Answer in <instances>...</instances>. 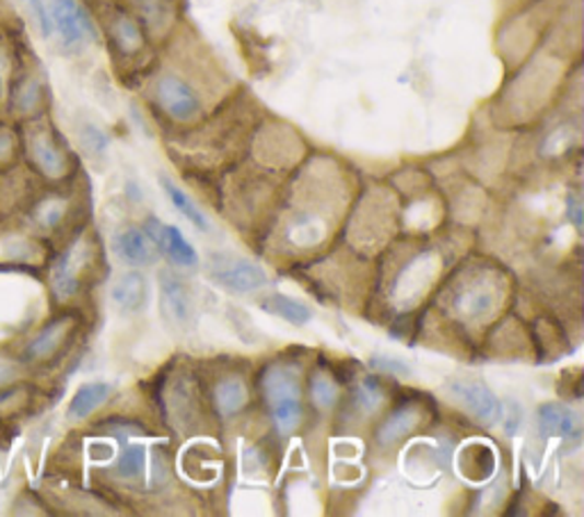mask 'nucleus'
I'll return each mask as SVG.
<instances>
[{
    "label": "nucleus",
    "instance_id": "a211bd4d",
    "mask_svg": "<svg viewBox=\"0 0 584 517\" xmlns=\"http://www.w3.org/2000/svg\"><path fill=\"white\" fill-rule=\"evenodd\" d=\"M420 418H422V413H420V408H416V406H407V408H402V411L393 413L379 426V433H377L379 443L382 445H393L400 438H405L407 433H411L420 424Z\"/></svg>",
    "mask_w": 584,
    "mask_h": 517
},
{
    "label": "nucleus",
    "instance_id": "dca6fc26",
    "mask_svg": "<svg viewBox=\"0 0 584 517\" xmlns=\"http://www.w3.org/2000/svg\"><path fill=\"white\" fill-rule=\"evenodd\" d=\"M108 35L121 56H136V52H140L144 48V35H142L140 23L132 19L128 12L119 10L110 16Z\"/></svg>",
    "mask_w": 584,
    "mask_h": 517
},
{
    "label": "nucleus",
    "instance_id": "4be33fe9",
    "mask_svg": "<svg viewBox=\"0 0 584 517\" xmlns=\"http://www.w3.org/2000/svg\"><path fill=\"white\" fill-rule=\"evenodd\" d=\"M265 395L270 401L283 399V397H302L300 380L288 367H272L265 376Z\"/></svg>",
    "mask_w": 584,
    "mask_h": 517
},
{
    "label": "nucleus",
    "instance_id": "20e7f679",
    "mask_svg": "<svg viewBox=\"0 0 584 517\" xmlns=\"http://www.w3.org/2000/svg\"><path fill=\"white\" fill-rule=\"evenodd\" d=\"M50 25L67 48H81L96 37L94 23L78 0H50Z\"/></svg>",
    "mask_w": 584,
    "mask_h": 517
},
{
    "label": "nucleus",
    "instance_id": "5701e85b",
    "mask_svg": "<svg viewBox=\"0 0 584 517\" xmlns=\"http://www.w3.org/2000/svg\"><path fill=\"white\" fill-rule=\"evenodd\" d=\"M270 403H272V418H275L279 431L290 433L300 426V422H302L300 397H283V399H277Z\"/></svg>",
    "mask_w": 584,
    "mask_h": 517
},
{
    "label": "nucleus",
    "instance_id": "f03ea898",
    "mask_svg": "<svg viewBox=\"0 0 584 517\" xmlns=\"http://www.w3.org/2000/svg\"><path fill=\"white\" fill-rule=\"evenodd\" d=\"M23 149L35 172L48 180L65 178L69 169V157L58 140V132L44 121H31L23 134Z\"/></svg>",
    "mask_w": 584,
    "mask_h": 517
},
{
    "label": "nucleus",
    "instance_id": "c85d7f7f",
    "mask_svg": "<svg viewBox=\"0 0 584 517\" xmlns=\"http://www.w3.org/2000/svg\"><path fill=\"white\" fill-rule=\"evenodd\" d=\"M21 378V363L0 353V390H5L10 386H16Z\"/></svg>",
    "mask_w": 584,
    "mask_h": 517
},
{
    "label": "nucleus",
    "instance_id": "0eeeda50",
    "mask_svg": "<svg viewBox=\"0 0 584 517\" xmlns=\"http://www.w3.org/2000/svg\"><path fill=\"white\" fill-rule=\"evenodd\" d=\"M73 326H75V321L69 315L56 317V319H50L48 324H44L42 329L28 340V344L23 346V363L44 365L52 356H58L60 349L69 340Z\"/></svg>",
    "mask_w": 584,
    "mask_h": 517
},
{
    "label": "nucleus",
    "instance_id": "f8f14e48",
    "mask_svg": "<svg viewBox=\"0 0 584 517\" xmlns=\"http://www.w3.org/2000/svg\"><path fill=\"white\" fill-rule=\"evenodd\" d=\"M457 470L468 483H484L495 474V451L482 440H472L459 449Z\"/></svg>",
    "mask_w": 584,
    "mask_h": 517
},
{
    "label": "nucleus",
    "instance_id": "6e6552de",
    "mask_svg": "<svg viewBox=\"0 0 584 517\" xmlns=\"http://www.w3.org/2000/svg\"><path fill=\"white\" fill-rule=\"evenodd\" d=\"M210 277L224 290L241 292V294L256 292L268 283L265 271L245 258H220V262L212 267Z\"/></svg>",
    "mask_w": 584,
    "mask_h": 517
},
{
    "label": "nucleus",
    "instance_id": "9d476101",
    "mask_svg": "<svg viewBox=\"0 0 584 517\" xmlns=\"http://www.w3.org/2000/svg\"><path fill=\"white\" fill-rule=\"evenodd\" d=\"M144 228H147V235L153 239L155 247L161 249L174 265L195 267L199 262L195 247L183 237V233L176 226L163 224L161 220H155V216H149V220L144 222Z\"/></svg>",
    "mask_w": 584,
    "mask_h": 517
},
{
    "label": "nucleus",
    "instance_id": "a878e982",
    "mask_svg": "<svg viewBox=\"0 0 584 517\" xmlns=\"http://www.w3.org/2000/svg\"><path fill=\"white\" fill-rule=\"evenodd\" d=\"M62 212H65V208L60 201L44 199L35 210V220L39 222L42 228H56L62 220Z\"/></svg>",
    "mask_w": 584,
    "mask_h": 517
},
{
    "label": "nucleus",
    "instance_id": "ddd939ff",
    "mask_svg": "<svg viewBox=\"0 0 584 517\" xmlns=\"http://www.w3.org/2000/svg\"><path fill=\"white\" fill-rule=\"evenodd\" d=\"M110 296L121 313H142L149 304V283L140 271H126L115 281Z\"/></svg>",
    "mask_w": 584,
    "mask_h": 517
},
{
    "label": "nucleus",
    "instance_id": "f257e3e1",
    "mask_svg": "<svg viewBox=\"0 0 584 517\" xmlns=\"http://www.w3.org/2000/svg\"><path fill=\"white\" fill-rule=\"evenodd\" d=\"M504 285L491 269H472L449 290V310L464 321H484L502 304Z\"/></svg>",
    "mask_w": 584,
    "mask_h": 517
},
{
    "label": "nucleus",
    "instance_id": "412c9836",
    "mask_svg": "<svg viewBox=\"0 0 584 517\" xmlns=\"http://www.w3.org/2000/svg\"><path fill=\"white\" fill-rule=\"evenodd\" d=\"M215 403L218 411L224 418L235 415L237 411H243V406L247 403V388L241 378H224L215 390Z\"/></svg>",
    "mask_w": 584,
    "mask_h": 517
},
{
    "label": "nucleus",
    "instance_id": "7ed1b4c3",
    "mask_svg": "<svg viewBox=\"0 0 584 517\" xmlns=\"http://www.w3.org/2000/svg\"><path fill=\"white\" fill-rule=\"evenodd\" d=\"M445 390L477 422H482L487 426H495L504 418L500 399L493 395L489 386L480 384V380L453 378V380H447Z\"/></svg>",
    "mask_w": 584,
    "mask_h": 517
},
{
    "label": "nucleus",
    "instance_id": "4468645a",
    "mask_svg": "<svg viewBox=\"0 0 584 517\" xmlns=\"http://www.w3.org/2000/svg\"><path fill=\"white\" fill-rule=\"evenodd\" d=\"M539 431L548 438H580V420L564 403H544L539 408Z\"/></svg>",
    "mask_w": 584,
    "mask_h": 517
},
{
    "label": "nucleus",
    "instance_id": "f3484780",
    "mask_svg": "<svg viewBox=\"0 0 584 517\" xmlns=\"http://www.w3.org/2000/svg\"><path fill=\"white\" fill-rule=\"evenodd\" d=\"M113 386L103 384V380H90L75 390L69 403V418L71 420H85L90 418L96 408H101L105 401L110 399Z\"/></svg>",
    "mask_w": 584,
    "mask_h": 517
},
{
    "label": "nucleus",
    "instance_id": "2f4dec72",
    "mask_svg": "<svg viewBox=\"0 0 584 517\" xmlns=\"http://www.w3.org/2000/svg\"><path fill=\"white\" fill-rule=\"evenodd\" d=\"M83 140H85V144H87L90 149H94V151H105V146H108V138H105V134H103L98 128H94V126H87V128H85Z\"/></svg>",
    "mask_w": 584,
    "mask_h": 517
},
{
    "label": "nucleus",
    "instance_id": "6ab92c4d",
    "mask_svg": "<svg viewBox=\"0 0 584 517\" xmlns=\"http://www.w3.org/2000/svg\"><path fill=\"white\" fill-rule=\"evenodd\" d=\"M260 308L270 315H277L281 319H285L288 324H295V326H304L311 319V310L308 306H304L302 302L285 294H270L265 296L260 302Z\"/></svg>",
    "mask_w": 584,
    "mask_h": 517
},
{
    "label": "nucleus",
    "instance_id": "aec40b11",
    "mask_svg": "<svg viewBox=\"0 0 584 517\" xmlns=\"http://www.w3.org/2000/svg\"><path fill=\"white\" fill-rule=\"evenodd\" d=\"M161 185L165 189V195L167 199L172 201V205L185 216V220H188L197 231L201 233H208L210 231V222H208V216L199 210V205L183 192V189L178 185H174L170 178H161Z\"/></svg>",
    "mask_w": 584,
    "mask_h": 517
},
{
    "label": "nucleus",
    "instance_id": "b1692460",
    "mask_svg": "<svg viewBox=\"0 0 584 517\" xmlns=\"http://www.w3.org/2000/svg\"><path fill=\"white\" fill-rule=\"evenodd\" d=\"M147 449L142 445H128L121 456L117 458V474L121 479H138L144 472Z\"/></svg>",
    "mask_w": 584,
    "mask_h": 517
},
{
    "label": "nucleus",
    "instance_id": "cd10ccee",
    "mask_svg": "<svg viewBox=\"0 0 584 517\" xmlns=\"http://www.w3.org/2000/svg\"><path fill=\"white\" fill-rule=\"evenodd\" d=\"M311 392H313V399L315 403H320L325 408L334 406L336 399H338V388L331 378L327 376H315L313 378V386H311Z\"/></svg>",
    "mask_w": 584,
    "mask_h": 517
},
{
    "label": "nucleus",
    "instance_id": "39448f33",
    "mask_svg": "<svg viewBox=\"0 0 584 517\" xmlns=\"http://www.w3.org/2000/svg\"><path fill=\"white\" fill-rule=\"evenodd\" d=\"M155 98H157V105H161L163 110L178 124L195 121L203 110L201 98L195 92V87H190L183 78L174 73H165L161 75V80H157Z\"/></svg>",
    "mask_w": 584,
    "mask_h": 517
},
{
    "label": "nucleus",
    "instance_id": "c756f323",
    "mask_svg": "<svg viewBox=\"0 0 584 517\" xmlns=\"http://www.w3.org/2000/svg\"><path fill=\"white\" fill-rule=\"evenodd\" d=\"M23 3L28 5V10L33 12L42 35L50 37L52 35V25H50V14H48V8H46V0H23Z\"/></svg>",
    "mask_w": 584,
    "mask_h": 517
},
{
    "label": "nucleus",
    "instance_id": "473e14b6",
    "mask_svg": "<svg viewBox=\"0 0 584 517\" xmlns=\"http://www.w3.org/2000/svg\"><path fill=\"white\" fill-rule=\"evenodd\" d=\"M567 214L577 231H582V203L575 197H569L567 201Z\"/></svg>",
    "mask_w": 584,
    "mask_h": 517
},
{
    "label": "nucleus",
    "instance_id": "1a4fd4ad",
    "mask_svg": "<svg viewBox=\"0 0 584 517\" xmlns=\"http://www.w3.org/2000/svg\"><path fill=\"white\" fill-rule=\"evenodd\" d=\"M87 247L85 242H78L69 251L60 256V260L50 269V290L60 302H67L73 294L81 290V277L83 267L87 265Z\"/></svg>",
    "mask_w": 584,
    "mask_h": 517
},
{
    "label": "nucleus",
    "instance_id": "423d86ee",
    "mask_svg": "<svg viewBox=\"0 0 584 517\" xmlns=\"http://www.w3.org/2000/svg\"><path fill=\"white\" fill-rule=\"evenodd\" d=\"M441 271V260L436 254L428 251L422 256H416L400 274V281L395 285V298L397 304H416L418 298L430 290V285L436 281Z\"/></svg>",
    "mask_w": 584,
    "mask_h": 517
},
{
    "label": "nucleus",
    "instance_id": "9b49d317",
    "mask_svg": "<svg viewBox=\"0 0 584 517\" xmlns=\"http://www.w3.org/2000/svg\"><path fill=\"white\" fill-rule=\"evenodd\" d=\"M115 256L130 265V267H149L157 260V247L147 231L140 228H124L113 239Z\"/></svg>",
    "mask_w": 584,
    "mask_h": 517
},
{
    "label": "nucleus",
    "instance_id": "2eb2a0df",
    "mask_svg": "<svg viewBox=\"0 0 584 517\" xmlns=\"http://www.w3.org/2000/svg\"><path fill=\"white\" fill-rule=\"evenodd\" d=\"M161 302H163V315L174 324H188L192 317V298L188 287L174 277L161 279Z\"/></svg>",
    "mask_w": 584,
    "mask_h": 517
},
{
    "label": "nucleus",
    "instance_id": "393cba45",
    "mask_svg": "<svg viewBox=\"0 0 584 517\" xmlns=\"http://www.w3.org/2000/svg\"><path fill=\"white\" fill-rule=\"evenodd\" d=\"M384 401V390L379 388V384L375 378H365L363 384L359 386V403L365 413H373L382 406Z\"/></svg>",
    "mask_w": 584,
    "mask_h": 517
},
{
    "label": "nucleus",
    "instance_id": "bb28decb",
    "mask_svg": "<svg viewBox=\"0 0 584 517\" xmlns=\"http://www.w3.org/2000/svg\"><path fill=\"white\" fill-rule=\"evenodd\" d=\"M370 365L375 369H379L382 374H393V376H411L413 369L407 361L397 359V356H388V353H379V356L370 359Z\"/></svg>",
    "mask_w": 584,
    "mask_h": 517
},
{
    "label": "nucleus",
    "instance_id": "7c9ffc66",
    "mask_svg": "<svg viewBox=\"0 0 584 517\" xmlns=\"http://www.w3.org/2000/svg\"><path fill=\"white\" fill-rule=\"evenodd\" d=\"M19 140L14 138V132L8 128H0V165H10L16 155Z\"/></svg>",
    "mask_w": 584,
    "mask_h": 517
}]
</instances>
